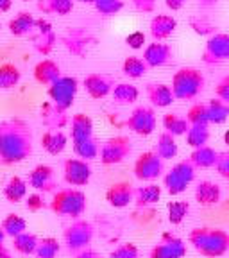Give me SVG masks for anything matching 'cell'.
I'll list each match as a JSON object with an SVG mask.
<instances>
[{
	"label": "cell",
	"mask_w": 229,
	"mask_h": 258,
	"mask_svg": "<svg viewBox=\"0 0 229 258\" xmlns=\"http://www.w3.org/2000/svg\"><path fill=\"white\" fill-rule=\"evenodd\" d=\"M32 154V131L22 118L0 122V163L15 165Z\"/></svg>",
	"instance_id": "1"
},
{
	"label": "cell",
	"mask_w": 229,
	"mask_h": 258,
	"mask_svg": "<svg viewBox=\"0 0 229 258\" xmlns=\"http://www.w3.org/2000/svg\"><path fill=\"white\" fill-rule=\"evenodd\" d=\"M188 242L206 258L224 256L229 251V233L218 228H195L190 231Z\"/></svg>",
	"instance_id": "2"
},
{
	"label": "cell",
	"mask_w": 229,
	"mask_h": 258,
	"mask_svg": "<svg viewBox=\"0 0 229 258\" xmlns=\"http://www.w3.org/2000/svg\"><path fill=\"white\" fill-rule=\"evenodd\" d=\"M86 205H88V199H86L85 192L70 186V188L57 190L52 196V201H50L48 206H50V210L56 215L70 217L75 221V219H79L86 212Z\"/></svg>",
	"instance_id": "3"
},
{
	"label": "cell",
	"mask_w": 229,
	"mask_h": 258,
	"mask_svg": "<svg viewBox=\"0 0 229 258\" xmlns=\"http://www.w3.org/2000/svg\"><path fill=\"white\" fill-rule=\"evenodd\" d=\"M204 76L201 70L193 69V67H185L179 69L172 77V93L179 101H192L199 93L204 90Z\"/></svg>",
	"instance_id": "4"
},
{
	"label": "cell",
	"mask_w": 229,
	"mask_h": 258,
	"mask_svg": "<svg viewBox=\"0 0 229 258\" xmlns=\"http://www.w3.org/2000/svg\"><path fill=\"white\" fill-rule=\"evenodd\" d=\"M93 237H95V228H93L92 222L85 221V219H75V221L70 226H66V230L63 231L64 246L73 254L86 249V247L92 244Z\"/></svg>",
	"instance_id": "5"
},
{
	"label": "cell",
	"mask_w": 229,
	"mask_h": 258,
	"mask_svg": "<svg viewBox=\"0 0 229 258\" xmlns=\"http://www.w3.org/2000/svg\"><path fill=\"white\" fill-rule=\"evenodd\" d=\"M193 179H195V167L192 165L190 160H183L165 174L163 183L170 196H179L188 188Z\"/></svg>",
	"instance_id": "6"
},
{
	"label": "cell",
	"mask_w": 229,
	"mask_h": 258,
	"mask_svg": "<svg viewBox=\"0 0 229 258\" xmlns=\"http://www.w3.org/2000/svg\"><path fill=\"white\" fill-rule=\"evenodd\" d=\"M77 90H79V83H77L75 77L61 76L54 85L48 86L47 92H48V97H50V101H52L57 108L68 111V109L72 108L73 101H75Z\"/></svg>",
	"instance_id": "7"
},
{
	"label": "cell",
	"mask_w": 229,
	"mask_h": 258,
	"mask_svg": "<svg viewBox=\"0 0 229 258\" xmlns=\"http://www.w3.org/2000/svg\"><path fill=\"white\" fill-rule=\"evenodd\" d=\"M133 147H131V140L124 135H118V137H111L101 145V151H99V158L104 165H117L122 163L125 158L131 154Z\"/></svg>",
	"instance_id": "8"
},
{
	"label": "cell",
	"mask_w": 229,
	"mask_h": 258,
	"mask_svg": "<svg viewBox=\"0 0 229 258\" xmlns=\"http://www.w3.org/2000/svg\"><path fill=\"white\" fill-rule=\"evenodd\" d=\"M165 174V160H161L154 151L141 153L134 161V176L140 181H156Z\"/></svg>",
	"instance_id": "9"
},
{
	"label": "cell",
	"mask_w": 229,
	"mask_h": 258,
	"mask_svg": "<svg viewBox=\"0 0 229 258\" xmlns=\"http://www.w3.org/2000/svg\"><path fill=\"white\" fill-rule=\"evenodd\" d=\"M125 124H127L129 131H133V133L140 135V137H149V135L154 133L158 124L156 113L149 106H138V108H134L131 111Z\"/></svg>",
	"instance_id": "10"
},
{
	"label": "cell",
	"mask_w": 229,
	"mask_h": 258,
	"mask_svg": "<svg viewBox=\"0 0 229 258\" xmlns=\"http://www.w3.org/2000/svg\"><path fill=\"white\" fill-rule=\"evenodd\" d=\"M92 167L88 161L81 158H68L63 163V177L64 181L72 186H85L92 179Z\"/></svg>",
	"instance_id": "11"
},
{
	"label": "cell",
	"mask_w": 229,
	"mask_h": 258,
	"mask_svg": "<svg viewBox=\"0 0 229 258\" xmlns=\"http://www.w3.org/2000/svg\"><path fill=\"white\" fill-rule=\"evenodd\" d=\"M225 59H229V34L217 32L213 36H209V40L206 41L202 61L208 64H215Z\"/></svg>",
	"instance_id": "12"
},
{
	"label": "cell",
	"mask_w": 229,
	"mask_h": 258,
	"mask_svg": "<svg viewBox=\"0 0 229 258\" xmlns=\"http://www.w3.org/2000/svg\"><path fill=\"white\" fill-rule=\"evenodd\" d=\"M186 254V244L172 233H163L161 240L150 249V258H183Z\"/></svg>",
	"instance_id": "13"
},
{
	"label": "cell",
	"mask_w": 229,
	"mask_h": 258,
	"mask_svg": "<svg viewBox=\"0 0 229 258\" xmlns=\"http://www.w3.org/2000/svg\"><path fill=\"white\" fill-rule=\"evenodd\" d=\"M29 186H32L38 192H54L57 188L56 172L50 165H36L29 174Z\"/></svg>",
	"instance_id": "14"
},
{
	"label": "cell",
	"mask_w": 229,
	"mask_h": 258,
	"mask_svg": "<svg viewBox=\"0 0 229 258\" xmlns=\"http://www.w3.org/2000/svg\"><path fill=\"white\" fill-rule=\"evenodd\" d=\"M85 90L92 99H104L115 88V79L106 74H90L83 81Z\"/></svg>",
	"instance_id": "15"
},
{
	"label": "cell",
	"mask_w": 229,
	"mask_h": 258,
	"mask_svg": "<svg viewBox=\"0 0 229 258\" xmlns=\"http://www.w3.org/2000/svg\"><path fill=\"white\" fill-rule=\"evenodd\" d=\"M174 52L172 47L167 43H161V41H154L149 43L143 50V61L149 69H158V67H165L170 63Z\"/></svg>",
	"instance_id": "16"
},
{
	"label": "cell",
	"mask_w": 229,
	"mask_h": 258,
	"mask_svg": "<svg viewBox=\"0 0 229 258\" xmlns=\"http://www.w3.org/2000/svg\"><path fill=\"white\" fill-rule=\"evenodd\" d=\"M106 201L113 208H125L134 201V188L131 183L127 181H118L113 183L108 190H106Z\"/></svg>",
	"instance_id": "17"
},
{
	"label": "cell",
	"mask_w": 229,
	"mask_h": 258,
	"mask_svg": "<svg viewBox=\"0 0 229 258\" xmlns=\"http://www.w3.org/2000/svg\"><path fill=\"white\" fill-rule=\"evenodd\" d=\"M34 31H36V36L32 40L34 41L32 45H34V48H36L38 52L47 56L54 48V45H56V34L52 31V25L48 24L47 20H43V18H40L34 24Z\"/></svg>",
	"instance_id": "18"
},
{
	"label": "cell",
	"mask_w": 229,
	"mask_h": 258,
	"mask_svg": "<svg viewBox=\"0 0 229 258\" xmlns=\"http://www.w3.org/2000/svg\"><path fill=\"white\" fill-rule=\"evenodd\" d=\"M150 36L154 38V41H163L167 38H170L177 29V20L172 15H156L150 20Z\"/></svg>",
	"instance_id": "19"
},
{
	"label": "cell",
	"mask_w": 229,
	"mask_h": 258,
	"mask_svg": "<svg viewBox=\"0 0 229 258\" xmlns=\"http://www.w3.org/2000/svg\"><path fill=\"white\" fill-rule=\"evenodd\" d=\"M41 122H43L45 125H47L48 129H63L64 125L70 124V118L68 115H66V111L61 108H57L54 102H45L43 106H41Z\"/></svg>",
	"instance_id": "20"
},
{
	"label": "cell",
	"mask_w": 229,
	"mask_h": 258,
	"mask_svg": "<svg viewBox=\"0 0 229 258\" xmlns=\"http://www.w3.org/2000/svg\"><path fill=\"white\" fill-rule=\"evenodd\" d=\"M145 93H147V99L150 101V104L156 106V108H169L176 101L172 88L165 83H149L145 88Z\"/></svg>",
	"instance_id": "21"
},
{
	"label": "cell",
	"mask_w": 229,
	"mask_h": 258,
	"mask_svg": "<svg viewBox=\"0 0 229 258\" xmlns=\"http://www.w3.org/2000/svg\"><path fill=\"white\" fill-rule=\"evenodd\" d=\"M32 74H34V79H36V83H40V85H43V86H50L61 77V69H59V64H57L56 61L41 59L40 63H36V67H34V72H32Z\"/></svg>",
	"instance_id": "22"
},
{
	"label": "cell",
	"mask_w": 229,
	"mask_h": 258,
	"mask_svg": "<svg viewBox=\"0 0 229 258\" xmlns=\"http://www.w3.org/2000/svg\"><path fill=\"white\" fill-rule=\"evenodd\" d=\"M222 192L220 186L213 181H199L197 186H195V201L202 206H213L220 201Z\"/></svg>",
	"instance_id": "23"
},
{
	"label": "cell",
	"mask_w": 229,
	"mask_h": 258,
	"mask_svg": "<svg viewBox=\"0 0 229 258\" xmlns=\"http://www.w3.org/2000/svg\"><path fill=\"white\" fill-rule=\"evenodd\" d=\"M66 142H68V138H66V135L63 131H59V129H48V131L43 133V137H41V147L48 154L57 156V154H61L64 151Z\"/></svg>",
	"instance_id": "24"
},
{
	"label": "cell",
	"mask_w": 229,
	"mask_h": 258,
	"mask_svg": "<svg viewBox=\"0 0 229 258\" xmlns=\"http://www.w3.org/2000/svg\"><path fill=\"white\" fill-rule=\"evenodd\" d=\"M70 137L72 142L83 140V138L93 137V120L85 115V113H77L70 118Z\"/></svg>",
	"instance_id": "25"
},
{
	"label": "cell",
	"mask_w": 229,
	"mask_h": 258,
	"mask_svg": "<svg viewBox=\"0 0 229 258\" xmlns=\"http://www.w3.org/2000/svg\"><path fill=\"white\" fill-rule=\"evenodd\" d=\"M34 24H36V18L31 15L29 11H20L15 18L9 20V32H11L13 36L16 38H22V36H27L34 31Z\"/></svg>",
	"instance_id": "26"
},
{
	"label": "cell",
	"mask_w": 229,
	"mask_h": 258,
	"mask_svg": "<svg viewBox=\"0 0 229 258\" xmlns=\"http://www.w3.org/2000/svg\"><path fill=\"white\" fill-rule=\"evenodd\" d=\"M27 186L29 185L25 179H22L20 176H13L4 186V198L13 205L24 201L27 198Z\"/></svg>",
	"instance_id": "27"
},
{
	"label": "cell",
	"mask_w": 229,
	"mask_h": 258,
	"mask_svg": "<svg viewBox=\"0 0 229 258\" xmlns=\"http://www.w3.org/2000/svg\"><path fill=\"white\" fill-rule=\"evenodd\" d=\"M218 158V151L211 149L208 145L204 147H199V149H193V153L190 154V161L195 169H211L215 167Z\"/></svg>",
	"instance_id": "28"
},
{
	"label": "cell",
	"mask_w": 229,
	"mask_h": 258,
	"mask_svg": "<svg viewBox=\"0 0 229 258\" xmlns=\"http://www.w3.org/2000/svg\"><path fill=\"white\" fill-rule=\"evenodd\" d=\"M38 11L43 15H70L73 9V0H36Z\"/></svg>",
	"instance_id": "29"
},
{
	"label": "cell",
	"mask_w": 229,
	"mask_h": 258,
	"mask_svg": "<svg viewBox=\"0 0 229 258\" xmlns=\"http://www.w3.org/2000/svg\"><path fill=\"white\" fill-rule=\"evenodd\" d=\"M111 97L117 104L129 106V104H133V102L138 101L140 92H138L136 86L131 85V83H118V85H115V88H113Z\"/></svg>",
	"instance_id": "30"
},
{
	"label": "cell",
	"mask_w": 229,
	"mask_h": 258,
	"mask_svg": "<svg viewBox=\"0 0 229 258\" xmlns=\"http://www.w3.org/2000/svg\"><path fill=\"white\" fill-rule=\"evenodd\" d=\"M99 151H101V144H99V140H97L95 137L83 138V140L73 142V153L85 161L99 158Z\"/></svg>",
	"instance_id": "31"
},
{
	"label": "cell",
	"mask_w": 229,
	"mask_h": 258,
	"mask_svg": "<svg viewBox=\"0 0 229 258\" xmlns=\"http://www.w3.org/2000/svg\"><path fill=\"white\" fill-rule=\"evenodd\" d=\"M206 109H208V120L209 124H224L229 118V104L217 97L209 99L206 102Z\"/></svg>",
	"instance_id": "32"
},
{
	"label": "cell",
	"mask_w": 229,
	"mask_h": 258,
	"mask_svg": "<svg viewBox=\"0 0 229 258\" xmlns=\"http://www.w3.org/2000/svg\"><path fill=\"white\" fill-rule=\"evenodd\" d=\"M161 199V186L149 183V185L140 186V188H134V201L138 206H150L156 205Z\"/></svg>",
	"instance_id": "33"
},
{
	"label": "cell",
	"mask_w": 229,
	"mask_h": 258,
	"mask_svg": "<svg viewBox=\"0 0 229 258\" xmlns=\"http://www.w3.org/2000/svg\"><path fill=\"white\" fill-rule=\"evenodd\" d=\"M163 127L172 137H183L188 131L190 124L186 120V117H183L179 113H167L165 117H163Z\"/></svg>",
	"instance_id": "34"
},
{
	"label": "cell",
	"mask_w": 229,
	"mask_h": 258,
	"mask_svg": "<svg viewBox=\"0 0 229 258\" xmlns=\"http://www.w3.org/2000/svg\"><path fill=\"white\" fill-rule=\"evenodd\" d=\"M177 144H176V137H172L170 133H161L158 137L156 142V151L154 153L161 158V160H172L177 156Z\"/></svg>",
	"instance_id": "35"
},
{
	"label": "cell",
	"mask_w": 229,
	"mask_h": 258,
	"mask_svg": "<svg viewBox=\"0 0 229 258\" xmlns=\"http://www.w3.org/2000/svg\"><path fill=\"white\" fill-rule=\"evenodd\" d=\"M22 79L20 69L13 63L0 64V90H11L15 88Z\"/></svg>",
	"instance_id": "36"
},
{
	"label": "cell",
	"mask_w": 229,
	"mask_h": 258,
	"mask_svg": "<svg viewBox=\"0 0 229 258\" xmlns=\"http://www.w3.org/2000/svg\"><path fill=\"white\" fill-rule=\"evenodd\" d=\"M0 228L4 230L6 237L15 238L20 233H24V231H27V221L18 214H8L4 217V221H2V224H0Z\"/></svg>",
	"instance_id": "37"
},
{
	"label": "cell",
	"mask_w": 229,
	"mask_h": 258,
	"mask_svg": "<svg viewBox=\"0 0 229 258\" xmlns=\"http://www.w3.org/2000/svg\"><path fill=\"white\" fill-rule=\"evenodd\" d=\"M147 70H149V67L145 64L143 57H140V56L125 57L124 64H122V72H124V76H127L129 79H140V77H143L145 74H147Z\"/></svg>",
	"instance_id": "38"
},
{
	"label": "cell",
	"mask_w": 229,
	"mask_h": 258,
	"mask_svg": "<svg viewBox=\"0 0 229 258\" xmlns=\"http://www.w3.org/2000/svg\"><path fill=\"white\" fill-rule=\"evenodd\" d=\"M38 240H40V238H38L34 233L24 231V233H20L18 237L13 238V247H15L16 253L29 256V254H34V251H36Z\"/></svg>",
	"instance_id": "39"
},
{
	"label": "cell",
	"mask_w": 229,
	"mask_h": 258,
	"mask_svg": "<svg viewBox=\"0 0 229 258\" xmlns=\"http://www.w3.org/2000/svg\"><path fill=\"white\" fill-rule=\"evenodd\" d=\"M209 140V129L208 125H190L186 131V144L193 149L204 147Z\"/></svg>",
	"instance_id": "40"
},
{
	"label": "cell",
	"mask_w": 229,
	"mask_h": 258,
	"mask_svg": "<svg viewBox=\"0 0 229 258\" xmlns=\"http://www.w3.org/2000/svg\"><path fill=\"white\" fill-rule=\"evenodd\" d=\"M59 242L57 238L54 237H43L38 240V246H36V254L38 258H56L57 253H59Z\"/></svg>",
	"instance_id": "41"
},
{
	"label": "cell",
	"mask_w": 229,
	"mask_h": 258,
	"mask_svg": "<svg viewBox=\"0 0 229 258\" xmlns=\"http://www.w3.org/2000/svg\"><path fill=\"white\" fill-rule=\"evenodd\" d=\"M186 120L190 125H209L206 102H195L186 113Z\"/></svg>",
	"instance_id": "42"
},
{
	"label": "cell",
	"mask_w": 229,
	"mask_h": 258,
	"mask_svg": "<svg viewBox=\"0 0 229 258\" xmlns=\"http://www.w3.org/2000/svg\"><path fill=\"white\" fill-rule=\"evenodd\" d=\"M167 210H169L170 224L177 226V224H181V222L185 221L186 215H188L190 205H188V201H172V203H169Z\"/></svg>",
	"instance_id": "43"
},
{
	"label": "cell",
	"mask_w": 229,
	"mask_h": 258,
	"mask_svg": "<svg viewBox=\"0 0 229 258\" xmlns=\"http://www.w3.org/2000/svg\"><path fill=\"white\" fill-rule=\"evenodd\" d=\"M93 6L102 16H111L124 9V0H97Z\"/></svg>",
	"instance_id": "44"
},
{
	"label": "cell",
	"mask_w": 229,
	"mask_h": 258,
	"mask_svg": "<svg viewBox=\"0 0 229 258\" xmlns=\"http://www.w3.org/2000/svg\"><path fill=\"white\" fill-rule=\"evenodd\" d=\"M140 256V251L134 244L131 242H125V244H120L118 247L109 253V258H138Z\"/></svg>",
	"instance_id": "45"
},
{
	"label": "cell",
	"mask_w": 229,
	"mask_h": 258,
	"mask_svg": "<svg viewBox=\"0 0 229 258\" xmlns=\"http://www.w3.org/2000/svg\"><path fill=\"white\" fill-rule=\"evenodd\" d=\"M25 208L29 212H40L45 208V199L41 194H31L29 198H25Z\"/></svg>",
	"instance_id": "46"
},
{
	"label": "cell",
	"mask_w": 229,
	"mask_h": 258,
	"mask_svg": "<svg viewBox=\"0 0 229 258\" xmlns=\"http://www.w3.org/2000/svg\"><path fill=\"white\" fill-rule=\"evenodd\" d=\"M215 169H217V172L220 174L222 177L229 179V151H225V153H218Z\"/></svg>",
	"instance_id": "47"
},
{
	"label": "cell",
	"mask_w": 229,
	"mask_h": 258,
	"mask_svg": "<svg viewBox=\"0 0 229 258\" xmlns=\"http://www.w3.org/2000/svg\"><path fill=\"white\" fill-rule=\"evenodd\" d=\"M215 95H217V99H220V101L229 104V76L222 77V79L218 81L217 88H215Z\"/></svg>",
	"instance_id": "48"
},
{
	"label": "cell",
	"mask_w": 229,
	"mask_h": 258,
	"mask_svg": "<svg viewBox=\"0 0 229 258\" xmlns=\"http://www.w3.org/2000/svg\"><path fill=\"white\" fill-rule=\"evenodd\" d=\"M125 43H127V47H131V48H134V50H138V48L143 47V43H145V34L141 31L131 32V34H127V38H125Z\"/></svg>",
	"instance_id": "49"
},
{
	"label": "cell",
	"mask_w": 229,
	"mask_h": 258,
	"mask_svg": "<svg viewBox=\"0 0 229 258\" xmlns=\"http://www.w3.org/2000/svg\"><path fill=\"white\" fill-rule=\"evenodd\" d=\"M133 8L140 13H152L156 9V0H131Z\"/></svg>",
	"instance_id": "50"
},
{
	"label": "cell",
	"mask_w": 229,
	"mask_h": 258,
	"mask_svg": "<svg viewBox=\"0 0 229 258\" xmlns=\"http://www.w3.org/2000/svg\"><path fill=\"white\" fill-rule=\"evenodd\" d=\"M186 2H188V0H165L167 8L172 9V11H179V9H183Z\"/></svg>",
	"instance_id": "51"
},
{
	"label": "cell",
	"mask_w": 229,
	"mask_h": 258,
	"mask_svg": "<svg viewBox=\"0 0 229 258\" xmlns=\"http://www.w3.org/2000/svg\"><path fill=\"white\" fill-rule=\"evenodd\" d=\"M75 258H102L101 253H97V251L90 249V247H86V249L79 251V253H75Z\"/></svg>",
	"instance_id": "52"
},
{
	"label": "cell",
	"mask_w": 229,
	"mask_h": 258,
	"mask_svg": "<svg viewBox=\"0 0 229 258\" xmlns=\"http://www.w3.org/2000/svg\"><path fill=\"white\" fill-rule=\"evenodd\" d=\"M13 6V0H0V13H8Z\"/></svg>",
	"instance_id": "53"
},
{
	"label": "cell",
	"mask_w": 229,
	"mask_h": 258,
	"mask_svg": "<svg viewBox=\"0 0 229 258\" xmlns=\"http://www.w3.org/2000/svg\"><path fill=\"white\" fill-rule=\"evenodd\" d=\"M199 6H202V8H211V6H215L218 2V0H197Z\"/></svg>",
	"instance_id": "54"
},
{
	"label": "cell",
	"mask_w": 229,
	"mask_h": 258,
	"mask_svg": "<svg viewBox=\"0 0 229 258\" xmlns=\"http://www.w3.org/2000/svg\"><path fill=\"white\" fill-rule=\"evenodd\" d=\"M0 258H13V254L9 253V249H8V247L0 246Z\"/></svg>",
	"instance_id": "55"
},
{
	"label": "cell",
	"mask_w": 229,
	"mask_h": 258,
	"mask_svg": "<svg viewBox=\"0 0 229 258\" xmlns=\"http://www.w3.org/2000/svg\"><path fill=\"white\" fill-rule=\"evenodd\" d=\"M4 240H6V233H4V230L0 228V246H4Z\"/></svg>",
	"instance_id": "56"
},
{
	"label": "cell",
	"mask_w": 229,
	"mask_h": 258,
	"mask_svg": "<svg viewBox=\"0 0 229 258\" xmlns=\"http://www.w3.org/2000/svg\"><path fill=\"white\" fill-rule=\"evenodd\" d=\"M77 2H83V4H95L97 0H77Z\"/></svg>",
	"instance_id": "57"
},
{
	"label": "cell",
	"mask_w": 229,
	"mask_h": 258,
	"mask_svg": "<svg viewBox=\"0 0 229 258\" xmlns=\"http://www.w3.org/2000/svg\"><path fill=\"white\" fill-rule=\"evenodd\" d=\"M224 142L229 145V131H225V135H224Z\"/></svg>",
	"instance_id": "58"
},
{
	"label": "cell",
	"mask_w": 229,
	"mask_h": 258,
	"mask_svg": "<svg viewBox=\"0 0 229 258\" xmlns=\"http://www.w3.org/2000/svg\"><path fill=\"white\" fill-rule=\"evenodd\" d=\"M24 2H31V0H24Z\"/></svg>",
	"instance_id": "59"
},
{
	"label": "cell",
	"mask_w": 229,
	"mask_h": 258,
	"mask_svg": "<svg viewBox=\"0 0 229 258\" xmlns=\"http://www.w3.org/2000/svg\"><path fill=\"white\" fill-rule=\"evenodd\" d=\"M0 32H2V25H0Z\"/></svg>",
	"instance_id": "60"
}]
</instances>
